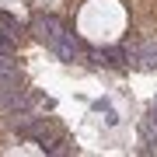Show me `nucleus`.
<instances>
[{
  "label": "nucleus",
  "instance_id": "1",
  "mask_svg": "<svg viewBox=\"0 0 157 157\" xmlns=\"http://www.w3.org/2000/svg\"><path fill=\"white\" fill-rule=\"evenodd\" d=\"M32 32H35V39H39L52 56H59V59H70L73 63V59H84L87 56V45L80 42L59 17H52V14H35Z\"/></svg>",
  "mask_w": 157,
  "mask_h": 157
},
{
  "label": "nucleus",
  "instance_id": "2",
  "mask_svg": "<svg viewBox=\"0 0 157 157\" xmlns=\"http://www.w3.org/2000/svg\"><path fill=\"white\" fill-rule=\"evenodd\" d=\"M4 84H17V63H14L11 52L0 49V87Z\"/></svg>",
  "mask_w": 157,
  "mask_h": 157
}]
</instances>
